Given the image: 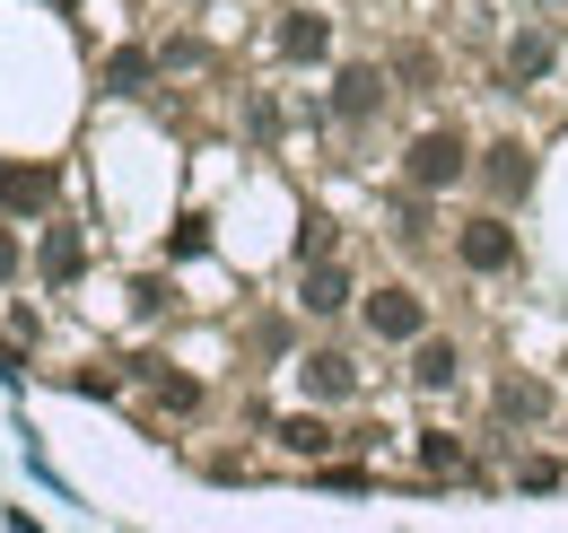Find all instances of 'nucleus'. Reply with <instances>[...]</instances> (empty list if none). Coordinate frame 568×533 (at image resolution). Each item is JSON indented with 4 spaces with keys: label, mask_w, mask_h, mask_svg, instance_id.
<instances>
[{
    "label": "nucleus",
    "mask_w": 568,
    "mask_h": 533,
    "mask_svg": "<svg viewBox=\"0 0 568 533\" xmlns=\"http://www.w3.org/2000/svg\"><path fill=\"white\" fill-rule=\"evenodd\" d=\"M464 167H473L464 132H420V140H412V158H403L412 193H446V184H464Z\"/></svg>",
    "instance_id": "nucleus-1"
},
{
    "label": "nucleus",
    "mask_w": 568,
    "mask_h": 533,
    "mask_svg": "<svg viewBox=\"0 0 568 533\" xmlns=\"http://www.w3.org/2000/svg\"><path fill=\"white\" fill-rule=\"evenodd\" d=\"M551 53H560V44H551L542 27H525V36L507 44V79H542V70H551Z\"/></svg>",
    "instance_id": "nucleus-8"
},
{
    "label": "nucleus",
    "mask_w": 568,
    "mask_h": 533,
    "mask_svg": "<svg viewBox=\"0 0 568 533\" xmlns=\"http://www.w3.org/2000/svg\"><path fill=\"white\" fill-rule=\"evenodd\" d=\"M367 333L376 341H428L420 289H376V298H367Z\"/></svg>",
    "instance_id": "nucleus-2"
},
{
    "label": "nucleus",
    "mask_w": 568,
    "mask_h": 533,
    "mask_svg": "<svg viewBox=\"0 0 568 533\" xmlns=\"http://www.w3.org/2000/svg\"><path fill=\"white\" fill-rule=\"evenodd\" d=\"M306 394L342 402V394H351V359H342V350H315V359H306Z\"/></svg>",
    "instance_id": "nucleus-9"
},
{
    "label": "nucleus",
    "mask_w": 568,
    "mask_h": 533,
    "mask_svg": "<svg viewBox=\"0 0 568 533\" xmlns=\"http://www.w3.org/2000/svg\"><path fill=\"white\" fill-rule=\"evenodd\" d=\"M281 446H288V455H324V446H333V429H324L315 411H297V420H281Z\"/></svg>",
    "instance_id": "nucleus-13"
},
{
    "label": "nucleus",
    "mask_w": 568,
    "mask_h": 533,
    "mask_svg": "<svg viewBox=\"0 0 568 533\" xmlns=\"http://www.w3.org/2000/svg\"><path fill=\"white\" fill-rule=\"evenodd\" d=\"M297 306H306V315H342V306H351V271H342V263H306Z\"/></svg>",
    "instance_id": "nucleus-5"
},
{
    "label": "nucleus",
    "mask_w": 568,
    "mask_h": 533,
    "mask_svg": "<svg viewBox=\"0 0 568 533\" xmlns=\"http://www.w3.org/2000/svg\"><path fill=\"white\" fill-rule=\"evenodd\" d=\"M105 79H114V88L132 97V88H141V79H149V53H114V62H105Z\"/></svg>",
    "instance_id": "nucleus-16"
},
{
    "label": "nucleus",
    "mask_w": 568,
    "mask_h": 533,
    "mask_svg": "<svg viewBox=\"0 0 568 533\" xmlns=\"http://www.w3.org/2000/svg\"><path fill=\"white\" fill-rule=\"evenodd\" d=\"M44 271H53V280H71V271H79V237H71V228L44 237Z\"/></svg>",
    "instance_id": "nucleus-14"
},
{
    "label": "nucleus",
    "mask_w": 568,
    "mask_h": 533,
    "mask_svg": "<svg viewBox=\"0 0 568 533\" xmlns=\"http://www.w3.org/2000/svg\"><path fill=\"white\" fill-rule=\"evenodd\" d=\"M420 455H428V472H464V446H455L446 429H428V438H420Z\"/></svg>",
    "instance_id": "nucleus-15"
},
{
    "label": "nucleus",
    "mask_w": 568,
    "mask_h": 533,
    "mask_svg": "<svg viewBox=\"0 0 568 533\" xmlns=\"http://www.w3.org/2000/svg\"><path fill=\"white\" fill-rule=\"evenodd\" d=\"M297 254H306V263H333V219H306V237H297Z\"/></svg>",
    "instance_id": "nucleus-17"
},
{
    "label": "nucleus",
    "mask_w": 568,
    "mask_h": 533,
    "mask_svg": "<svg viewBox=\"0 0 568 533\" xmlns=\"http://www.w3.org/2000/svg\"><path fill=\"white\" fill-rule=\"evenodd\" d=\"M542 411H551V394H542L534 376H507V385H498V420H542Z\"/></svg>",
    "instance_id": "nucleus-12"
},
{
    "label": "nucleus",
    "mask_w": 568,
    "mask_h": 533,
    "mask_svg": "<svg viewBox=\"0 0 568 533\" xmlns=\"http://www.w3.org/2000/svg\"><path fill=\"white\" fill-rule=\"evenodd\" d=\"M333 105H342L351 123H358V114H376V105H385V70H367V62H358V70H342V88H333Z\"/></svg>",
    "instance_id": "nucleus-7"
},
{
    "label": "nucleus",
    "mask_w": 568,
    "mask_h": 533,
    "mask_svg": "<svg viewBox=\"0 0 568 533\" xmlns=\"http://www.w3.org/2000/svg\"><path fill=\"white\" fill-rule=\"evenodd\" d=\"M0 193H9V210H44V201H53V167H9Z\"/></svg>",
    "instance_id": "nucleus-10"
},
{
    "label": "nucleus",
    "mask_w": 568,
    "mask_h": 533,
    "mask_svg": "<svg viewBox=\"0 0 568 533\" xmlns=\"http://www.w3.org/2000/svg\"><path fill=\"white\" fill-rule=\"evenodd\" d=\"M455 254H464V271H507L516 263V228H507V219H464Z\"/></svg>",
    "instance_id": "nucleus-3"
},
{
    "label": "nucleus",
    "mask_w": 568,
    "mask_h": 533,
    "mask_svg": "<svg viewBox=\"0 0 568 533\" xmlns=\"http://www.w3.org/2000/svg\"><path fill=\"white\" fill-rule=\"evenodd\" d=\"M481 175H490V193H525V184H534V149H525V140H490V149H481Z\"/></svg>",
    "instance_id": "nucleus-4"
},
{
    "label": "nucleus",
    "mask_w": 568,
    "mask_h": 533,
    "mask_svg": "<svg viewBox=\"0 0 568 533\" xmlns=\"http://www.w3.org/2000/svg\"><path fill=\"white\" fill-rule=\"evenodd\" d=\"M158 394H166V411H202V385H193V376H158Z\"/></svg>",
    "instance_id": "nucleus-18"
},
{
    "label": "nucleus",
    "mask_w": 568,
    "mask_h": 533,
    "mask_svg": "<svg viewBox=\"0 0 568 533\" xmlns=\"http://www.w3.org/2000/svg\"><path fill=\"white\" fill-rule=\"evenodd\" d=\"M412 376H420L428 394H446V385H455V341H420V350H412Z\"/></svg>",
    "instance_id": "nucleus-11"
},
{
    "label": "nucleus",
    "mask_w": 568,
    "mask_h": 533,
    "mask_svg": "<svg viewBox=\"0 0 568 533\" xmlns=\"http://www.w3.org/2000/svg\"><path fill=\"white\" fill-rule=\"evenodd\" d=\"M0 271H18V237L9 228H0Z\"/></svg>",
    "instance_id": "nucleus-19"
},
{
    "label": "nucleus",
    "mask_w": 568,
    "mask_h": 533,
    "mask_svg": "<svg viewBox=\"0 0 568 533\" xmlns=\"http://www.w3.org/2000/svg\"><path fill=\"white\" fill-rule=\"evenodd\" d=\"M324 44H333V27H324L315 9H288L281 18V53L288 62H324Z\"/></svg>",
    "instance_id": "nucleus-6"
}]
</instances>
